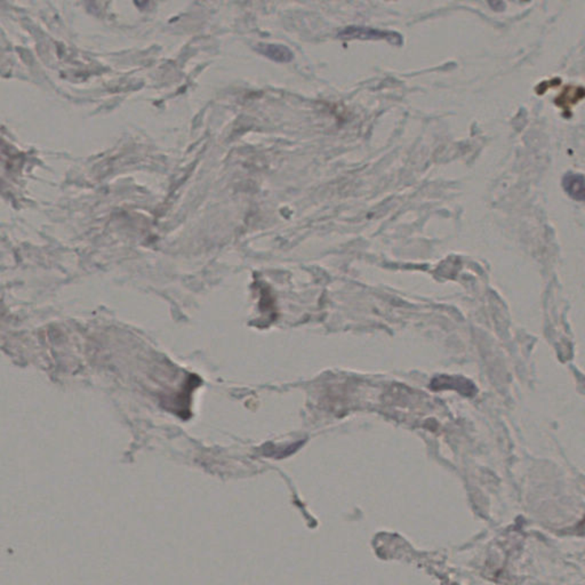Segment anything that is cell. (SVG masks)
<instances>
[{"mask_svg": "<svg viewBox=\"0 0 585 585\" xmlns=\"http://www.w3.org/2000/svg\"><path fill=\"white\" fill-rule=\"evenodd\" d=\"M340 37L345 39H385L392 44H402V38L395 32L378 31L371 28L350 27L347 28Z\"/></svg>", "mask_w": 585, "mask_h": 585, "instance_id": "cell-1", "label": "cell"}, {"mask_svg": "<svg viewBox=\"0 0 585 585\" xmlns=\"http://www.w3.org/2000/svg\"><path fill=\"white\" fill-rule=\"evenodd\" d=\"M585 97V88H575V86H569V88H566L564 92H562L558 97H557V100H555V103L559 107H562L564 110L568 111L571 110V107L574 105V104L577 103L579 101L582 100Z\"/></svg>", "mask_w": 585, "mask_h": 585, "instance_id": "cell-2", "label": "cell"}, {"mask_svg": "<svg viewBox=\"0 0 585 585\" xmlns=\"http://www.w3.org/2000/svg\"><path fill=\"white\" fill-rule=\"evenodd\" d=\"M566 192L576 201H585V178L581 175H567L564 178Z\"/></svg>", "mask_w": 585, "mask_h": 585, "instance_id": "cell-3", "label": "cell"}, {"mask_svg": "<svg viewBox=\"0 0 585 585\" xmlns=\"http://www.w3.org/2000/svg\"><path fill=\"white\" fill-rule=\"evenodd\" d=\"M260 53L276 62H289L293 59V53L287 47L281 45H260Z\"/></svg>", "mask_w": 585, "mask_h": 585, "instance_id": "cell-4", "label": "cell"}, {"mask_svg": "<svg viewBox=\"0 0 585 585\" xmlns=\"http://www.w3.org/2000/svg\"><path fill=\"white\" fill-rule=\"evenodd\" d=\"M150 0H135V3L138 8H144L149 3Z\"/></svg>", "mask_w": 585, "mask_h": 585, "instance_id": "cell-5", "label": "cell"}]
</instances>
